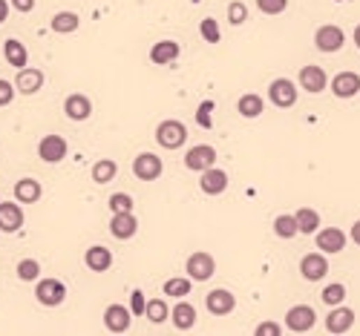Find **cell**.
Here are the masks:
<instances>
[{
  "label": "cell",
  "mask_w": 360,
  "mask_h": 336,
  "mask_svg": "<svg viewBox=\"0 0 360 336\" xmlns=\"http://www.w3.org/2000/svg\"><path fill=\"white\" fill-rule=\"evenodd\" d=\"M156 141L164 150H179L187 141V127L182 121H176V118H167V121H161L156 127Z\"/></svg>",
  "instance_id": "cell-1"
},
{
  "label": "cell",
  "mask_w": 360,
  "mask_h": 336,
  "mask_svg": "<svg viewBox=\"0 0 360 336\" xmlns=\"http://www.w3.org/2000/svg\"><path fill=\"white\" fill-rule=\"evenodd\" d=\"M66 153H69V144H66L64 135L50 132V135H43V138L38 141V158H41L43 164H61V161L66 158Z\"/></svg>",
  "instance_id": "cell-2"
},
{
  "label": "cell",
  "mask_w": 360,
  "mask_h": 336,
  "mask_svg": "<svg viewBox=\"0 0 360 336\" xmlns=\"http://www.w3.org/2000/svg\"><path fill=\"white\" fill-rule=\"evenodd\" d=\"M35 299L43 307H58L66 299V284L61 279H38L35 284Z\"/></svg>",
  "instance_id": "cell-3"
},
{
  "label": "cell",
  "mask_w": 360,
  "mask_h": 336,
  "mask_svg": "<svg viewBox=\"0 0 360 336\" xmlns=\"http://www.w3.org/2000/svg\"><path fill=\"white\" fill-rule=\"evenodd\" d=\"M315 322H317V314L311 305H294V307H288V314H285V328L291 333H308L315 328Z\"/></svg>",
  "instance_id": "cell-4"
},
{
  "label": "cell",
  "mask_w": 360,
  "mask_h": 336,
  "mask_svg": "<svg viewBox=\"0 0 360 336\" xmlns=\"http://www.w3.org/2000/svg\"><path fill=\"white\" fill-rule=\"evenodd\" d=\"M268 101L280 109H291L297 104V84H291L288 78H274L268 84Z\"/></svg>",
  "instance_id": "cell-5"
},
{
  "label": "cell",
  "mask_w": 360,
  "mask_h": 336,
  "mask_svg": "<svg viewBox=\"0 0 360 336\" xmlns=\"http://www.w3.org/2000/svg\"><path fill=\"white\" fill-rule=\"evenodd\" d=\"M185 270H187V276L194 279V282H208V279L216 273V261H213L210 253L199 250V253H190V256H187Z\"/></svg>",
  "instance_id": "cell-6"
},
{
  "label": "cell",
  "mask_w": 360,
  "mask_h": 336,
  "mask_svg": "<svg viewBox=\"0 0 360 336\" xmlns=\"http://www.w3.org/2000/svg\"><path fill=\"white\" fill-rule=\"evenodd\" d=\"M343 43H346V35H343L340 26H334V23H326V26H320L315 32V46H317L320 52H326V55L340 52Z\"/></svg>",
  "instance_id": "cell-7"
},
{
  "label": "cell",
  "mask_w": 360,
  "mask_h": 336,
  "mask_svg": "<svg viewBox=\"0 0 360 336\" xmlns=\"http://www.w3.org/2000/svg\"><path fill=\"white\" fill-rule=\"evenodd\" d=\"M185 167L194 173H205L210 167H216V150L210 144H196V147H190L185 153Z\"/></svg>",
  "instance_id": "cell-8"
},
{
  "label": "cell",
  "mask_w": 360,
  "mask_h": 336,
  "mask_svg": "<svg viewBox=\"0 0 360 336\" xmlns=\"http://www.w3.org/2000/svg\"><path fill=\"white\" fill-rule=\"evenodd\" d=\"M161 173H164V164H161L159 155H153V153H138L136 155L133 176L138 181H156V178H161Z\"/></svg>",
  "instance_id": "cell-9"
},
{
  "label": "cell",
  "mask_w": 360,
  "mask_h": 336,
  "mask_svg": "<svg viewBox=\"0 0 360 336\" xmlns=\"http://www.w3.org/2000/svg\"><path fill=\"white\" fill-rule=\"evenodd\" d=\"M205 307H208L210 316H228L236 307V296L231 291H225V287H216V291H210L205 296Z\"/></svg>",
  "instance_id": "cell-10"
},
{
  "label": "cell",
  "mask_w": 360,
  "mask_h": 336,
  "mask_svg": "<svg viewBox=\"0 0 360 336\" xmlns=\"http://www.w3.org/2000/svg\"><path fill=\"white\" fill-rule=\"evenodd\" d=\"M297 84H300L305 92H311V95H320V92L329 86V75H326V69H323V66L308 63V66H303V69H300Z\"/></svg>",
  "instance_id": "cell-11"
},
{
  "label": "cell",
  "mask_w": 360,
  "mask_h": 336,
  "mask_svg": "<svg viewBox=\"0 0 360 336\" xmlns=\"http://www.w3.org/2000/svg\"><path fill=\"white\" fill-rule=\"evenodd\" d=\"M300 273L305 282H320L329 273V259L326 253H305L300 259Z\"/></svg>",
  "instance_id": "cell-12"
},
{
  "label": "cell",
  "mask_w": 360,
  "mask_h": 336,
  "mask_svg": "<svg viewBox=\"0 0 360 336\" xmlns=\"http://www.w3.org/2000/svg\"><path fill=\"white\" fill-rule=\"evenodd\" d=\"M329 89L334 92V98H340V101L354 98V95L360 92V75L357 72H338V75L331 78Z\"/></svg>",
  "instance_id": "cell-13"
},
{
  "label": "cell",
  "mask_w": 360,
  "mask_h": 336,
  "mask_svg": "<svg viewBox=\"0 0 360 336\" xmlns=\"http://www.w3.org/2000/svg\"><path fill=\"white\" fill-rule=\"evenodd\" d=\"M354 328V310L346 305H334L326 316V330L329 333H349Z\"/></svg>",
  "instance_id": "cell-14"
},
{
  "label": "cell",
  "mask_w": 360,
  "mask_h": 336,
  "mask_svg": "<svg viewBox=\"0 0 360 336\" xmlns=\"http://www.w3.org/2000/svg\"><path fill=\"white\" fill-rule=\"evenodd\" d=\"M199 190L205 196H222L228 190V173L219 167H210V170L199 173Z\"/></svg>",
  "instance_id": "cell-15"
},
{
  "label": "cell",
  "mask_w": 360,
  "mask_h": 336,
  "mask_svg": "<svg viewBox=\"0 0 360 336\" xmlns=\"http://www.w3.org/2000/svg\"><path fill=\"white\" fill-rule=\"evenodd\" d=\"M27 222V215H23V207L20 201H0V230L3 233H17Z\"/></svg>",
  "instance_id": "cell-16"
},
{
  "label": "cell",
  "mask_w": 360,
  "mask_h": 336,
  "mask_svg": "<svg viewBox=\"0 0 360 336\" xmlns=\"http://www.w3.org/2000/svg\"><path fill=\"white\" fill-rule=\"evenodd\" d=\"M317 247H320V253H343V247H346V242H349V236L340 230V227H326V230H317Z\"/></svg>",
  "instance_id": "cell-17"
},
{
  "label": "cell",
  "mask_w": 360,
  "mask_h": 336,
  "mask_svg": "<svg viewBox=\"0 0 360 336\" xmlns=\"http://www.w3.org/2000/svg\"><path fill=\"white\" fill-rule=\"evenodd\" d=\"M133 322V310L124 307V305H107L104 310V328L110 333H124Z\"/></svg>",
  "instance_id": "cell-18"
},
{
  "label": "cell",
  "mask_w": 360,
  "mask_h": 336,
  "mask_svg": "<svg viewBox=\"0 0 360 336\" xmlns=\"http://www.w3.org/2000/svg\"><path fill=\"white\" fill-rule=\"evenodd\" d=\"M110 233H113V238H118V242H127V238H133L138 233V219L133 213H113Z\"/></svg>",
  "instance_id": "cell-19"
},
{
  "label": "cell",
  "mask_w": 360,
  "mask_h": 336,
  "mask_svg": "<svg viewBox=\"0 0 360 336\" xmlns=\"http://www.w3.org/2000/svg\"><path fill=\"white\" fill-rule=\"evenodd\" d=\"M64 115L69 118V121H87V118L92 115V101L84 92H72L64 101Z\"/></svg>",
  "instance_id": "cell-20"
},
{
  "label": "cell",
  "mask_w": 360,
  "mask_h": 336,
  "mask_svg": "<svg viewBox=\"0 0 360 336\" xmlns=\"http://www.w3.org/2000/svg\"><path fill=\"white\" fill-rule=\"evenodd\" d=\"M41 86H43V72L41 69H17V78H15V89L20 92V95H35V92H41Z\"/></svg>",
  "instance_id": "cell-21"
},
{
  "label": "cell",
  "mask_w": 360,
  "mask_h": 336,
  "mask_svg": "<svg viewBox=\"0 0 360 336\" xmlns=\"http://www.w3.org/2000/svg\"><path fill=\"white\" fill-rule=\"evenodd\" d=\"M84 261H87V268H89L92 273H107V270L113 268V253H110L104 245H92V247H87Z\"/></svg>",
  "instance_id": "cell-22"
},
{
  "label": "cell",
  "mask_w": 360,
  "mask_h": 336,
  "mask_svg": "<svg viewBox=\"0 0 360 336\" xmlns=\"http://www.w3.org/2000/svg\"><path fill=\"white\" fill-rule=\"evenodd\" d=\"M43 196V187L38 184V178H20L15 184V201L20 204H38Z\"/></svg>",
  "instance_id": "cell-23"
},
{
  "label": "cell",
  "mask_w": 360,
  "mask_h": 336,
  "mask_svg": "<svg viewBox=\"0 0 360 336\" xmlns=\"http://www.w3.org/2000/svg\"><path fill=\"white\" fill-rule=\"evenodd\" d=\"M179 43L176 40H159L153 43V49H150V61L159 63V66H167V63H173L179 58Z\"/></svg>",
  "instance_id": "cell-24"
},
{
  "label": "cell",
  "mask_w": 360,
  "mask_h": 336,
  "mask_svg": "<svg viewBox=\"0 0 360 336\" xmlns=\"http://www.w3.org/2000/svg\"><path fill=\"white\" fill-rule=\"evenodd\" d=\"M171 319H173L176 330H190L196 325V307L190 302H176V307L171 310Z\"/></svg>",
  "instance_id": "cell-25"
},
{
  "label": "cell",
  "mask_w": 360,
  "mask_h": 336,
  "mask_svg": "<svg viewBox=\"0 0 360 336\" xmlns=\"http://www.w3.org/2000/svg\"><path fill=\"white\" fill-rule=\"evenodd\" d=\"M3 58H6V63H9V66L23 69V66H27V61H29V52H27V46H23L20 40L9 38V40L3 43Z\"/></svg>",
  "instance_id": "cell-26"
},
{
  "label": "cell",
  "mask_w": 360,
  "mask_h": 336,
  "mask_svg": "<svg viewBox=\"0 0 360 336\" xmlns=\"http://www.w3.org/2000/svg\"><path fill=\"white\" fill-rule=\"evenodd\" d=\"M236 109H239V115H243V118H259L262 109H266V101H262L259 95L248 92V95H243V98L236 101Z\"/></svg>",
  "instance_id": "cell-27"
},
{
  "label": "cell",
  "mask_w": 360,
  "mask_h": 336,
  "mask_svg": "<svg viewBox=\"0 0 360 336\" xmlns=\"http://www.w3.org/2000/svg\"><path fill=\"white\" fill-rule=\"evenodd\" d=\"M52 32H58V35H72L78 26H81V17L75 15V12H58L55 17H52Z\"/></svg>",
  "instance_id": "cell-28"
},
{
  "label": "cell",
  "mask_w": 360,
  "mask_h": 336,
  "mask_svg": "<svg viewBox=\"0 0 360 336\" xmlns=\"http://www.w3.org/2000/svg\"><path fill=\"white\" fill-rule=\"evenodd\" d=\"M115 176H118V164L113 158H101V161L92 164V181L95 184H110Z\"/></svg>",
  "instance_id": "cell-29"
},
{
  "label": "cell",
  "mask_w": 360,
  "mask_h": 336,
  "mask_svg": "<svg viewBox=\"0 0 360 336\" xmlns=\"http://www.w3.org/2000/svg\"><path fill=\"white\" fill-rule=\"evenodd\" d=\"M294 215H297L300 233H305V236H315V233L320 230V213H317V210H311V207H300Z\"/></svg>",
  "instance_id": "cell-30"
},
{
  "label": "cell",
  "mask_w": 360,
  "mask_h": 336,
  "mask_svg": "<svg viewBox=\"0 0 360 336\" xmlns=\"http://www.w3.org/2000/svg\"><path fill=\"white\" fill-rule=\"evenodd\" d=\"M274 233H277L280 238H294V236H300L297 215H291V213L277 215V219H274Z\"/></svg>",
  "instance_id": "cell-31"
},
{
  "label": "cell",
  "mask_w": 360,
  "mask_h": 336,
  "mask_svg": "<svg viewBox=\"0 0 360 336\" xmlns=\"http://www.w3.org/2000/svg\"><path fill=\"white\" fill-rule=\"evenodd\" d=\"M144 316H147L153 325H161L164 319H171V307H167L164 299H147V307H144Z\"/></svg>",
  "instance_id": "cell-32"
},
{
  "label": "cell",
  "mask_w": 360,
  "mask_h": 336,
  "mask_svg": "<svg viewBox=\"0 0 360 336\" xmlns=\"http://www.w3.org/2000/svg\"><path fill=\"white\" fill-rule=\"evenodd\" d=\"M190 284H194V279H190V276H185V279H182V276H176V279H167L161 291H164V296L182 299V296H187V293H190Z\"/></svg>",
  "instance_id": "cell-33"
},
{
  "label": "cell",
  "mask_w": 360,
  "mask_h": 336,
  "mask_svg": "<svg viewBox=\"0 0 360 336\" xmlns=\"http://www.w3.org/2000/svg\"><path fill=\"white\" fill-rule=\"evenodd\" d=\"M15 273H17L20 282H38V276H41L38 259H20V261H17V268H15Z\"/></svg>",
  "instance_id": "cell-34"
},
{
  "label": "cell",
  "mask_w": 360,
  "mask_h": 336,
  "mask_svg": "<svg viewBox=\"0 0 360 336\" xmlns=\"http://www.w3.org/2000/svg\"><path fill=\"white\" fill-rule=\"evenodd\" d=\"M107 207L113 213H133V196L130 193H113L107 199Z\"/></svg>",
  "instance_id": "cell-35"
},
{
  "label": "cell",
  "mask_w": 360,
  "mask_h": 336,
  "mask_svg": "<svg viewBox=\"0 0 360 336\" xmlns=\"http://www.w3.org/2000/svg\"><path fill=\"white\" fill-rule=\"evenodd\" d=\"M245 20H248V6L243 3V0H233V3L228 6V23L231 26H243Z\"/></svg>",
  "instance_id": "cell-36"
},
{
  "label": "cell",
  "mask_w": 360,
  "mask_h": 336,
  "mask_svg": "<svg viewBox=\"0 0 360 336\" xmlns=\"http://www.w3.org/2000/svg\"><path fill=\"white\" fill-rule=\"evenodd\" d=\"M343 299H346V287H343L340 282L329 284L326 291H323V302H326L329 307H334V305H343Z\"/></svg>",
  "instance_id": "cell-37"
},
{
  "label": "cell",
  "mask_w": 360,
  "mask_h": 336,
  "mask_svg": "<svg viewBox=\"0 0 360 336\" xmlns=\"http://www.w3.org/2000/svg\"><path fill=\"white\" fill-rule=\"evenodd\" d=\"M199 35H202L208 43H219V40H222V35H219V23H216L213 17H205V20L199 23Z\"/></svg>",
  "instance_id": "cell-38"
},
{
  "label": "cell",
  "mask_w": 360,
  "mask_h": 336,
  "mask_svg": "<svg viewBox=\"0 0 360 336\" xmlns=\"http://www.w3.org/2000/svg\"><path fill=\"white\" fill-rule=\"evenodd\" d=\"M257 9L262 15H282L288 9V0H257Z\"/></svg>",
  "instance_id": "cell-39"
},
{
  "label": "cell",
  "mask_w": 360,
  "mask_h": 336,
  "mask_svg": "<svg viewBox=\"0 0 360 336\" xmlns=\"http://www.w3.org/2000/svg\"><path fill=\"white\" fill-rule=\"evenodd\" d=\"M144 307H147V299H144L141 291H133L130 293V310H133V316H144Z\"/></svg>",
  "instance_id": "cell-40"
},
{
  "label": "cell",
  "mask_w": 360,
  "mask_h": 336,
  "mask_svg": "<svg viewBox=\"0 0 360 336\" xmlns=\"http://www.w3.org/2000/svg\"><path fill=\"white\" fill-rule=\"evenodd\" d=\"M15 84H9V81H3L0 78V107H9L12 104V98H15Z\"/></svg>",
  "instance_id": "cell-41"
},
{
  "label": "cell",
  "mask_w": 360,
  "mask_h": 336,
  "mask_svg": "<svg viewBox=\"0 0 360 336\" xmlns=\"http://www.w3.org/2000/svg\"><path fill=\"white\" fill-rule=\"evenodd\" d=\"M254 333L257 336H280L282 333V325H277V322H259Z\"/></svg>",
  "instance_id": "cell-42"
},
{
  "label": "cell",
  "mask_w": 360,
  "mask_h": 336,
  "mask_svg": "<svg viewBox=\"0 0 360 336\" xmlns=\"http://www.w3.org/2000/svg\"><path fill=\"white\" fill-rule=\"evenodd\" d=\"M210 109H213V104H210V101H205V104L196 109V121H199L205 130H210V127H213V124H210Z\"/></svg>",
  "instance_id": "cell-43"
},
{
  "label": "cell",
  "mask_w": 360,
  "mask_h": 336,
  "mask_svg": "<svg viewBox=\"0 0 360 336\" xmlns=\"http://www.w3.org/2000/svg\"><path fill=\"white\" fill-rule=\"evenodd\" d=\"M15 6V12H32L35 9V0H9Z\"/></svg>",
  "instance_id": "cell-44"
},
{
  "label": "cell",
  "mask_w": 360,
  "mask_h": 336,
  "mask_svg": "<svg viewBox=\"0 0 360 336\" xmlns=\"http://www.w3.org/2000/svg\"><path fill=\"white\" fill-rule=\"evenodd\" d=\"M349 238H352V242H354L357 247H360V219L352 224V233H349Z\"/></svg>",
  "instance_id": "cell-45"
},
{
  "label": "cell",
  "mask_w": 360,
  "mask_h": 336,
  "mask_svg": "<svg viewBox=\"0 0 360 336\" xmlns=\"http://www.w3.org/2000/svg\"><path fill=\"white\" fill-rule=\"evenodd\" d=\"M9 0H0V23H6V17H9Z\"/></svg>",
  "instance_id": "cell-46"
},
{
  "label": "cell",
  "mask_w": 360,
  "mask_h": 336,
  "mask_svg": "<svg viewBox=\"0 0 360 336\" xmlns=\"http://www.w3.org/2000/svg\"><path fill=\"white\" fill-rule=\"evenodd\" d=\"M354 46H357V49H360V23H357V26H354Z\"/></svg>",
  "instance_id": "cell-47"
}]
</instances>
